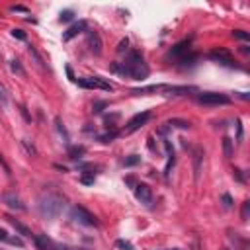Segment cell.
<instances>
[{"instance_id": "1", "label": "cell", "mask_w": 250, "mask_h": 250, "mask_svg": "<svg viewBox=\"0 0 250 250\" xmlns=\"http://www.w3.org/2000/svg\"><path fill=\"white\" fill-rule=\"evenodd\" d=\"M111 70L121 74V76L133 78V80H145L148 76V66L145 64L143 55L139 51H131L123 62L111 64Z\"/></svg>"}, {"instance_id": "2", "label": "cell", "mask_w": 250, "mask_h": 250, "mask_svg": "<svg viewBox=\"0 0 250 250\" xmlns=\"http://www.w3.org/2000/svg\"><path fill=\"white\" fill-rule=\"evenodd\" d=\"M62 207H64V199H62L59 193H55V191H45V193H41L39 199H37L39 215H41L43 219H47V221L57 219V217L61 215Z\"/></svg>"}, {"instance_id": "3", "label": "cell", "mask_w": 250, "mask_h": 250, "mask_svg": "<svg viewBox=\"0 0 250 250\" xmlns=\"http://www.w3.org/2000/svg\"><path fill=\"white\" fill-rule=\"evenodd\" d=\"M76 82H78V86L90 88V90H105V92H111L113 90V84L107 82L102 76H84V78H78Z\"/></svg>"}, {"instance_id": "4", "label": "cell", "mask_w": 250, "mask_h": 250, "mask_svg": "<svg viewBox=\"0 0 250 250\" xmlns=\"http://www.w3.org/2000/svg\"><path fill=\"white\" fill-rule=\"evenodd\" d=\"M70 217H72V221H76L78 225H84V227H96L98 225V219L88 209H84L80 205H74L70 209Z\"/></svg>"}, {"instance_id": "5", "label": "cell", "mask_w": 250, "mask_h": 250, "mask_svg": "<svg viewBox=\"0 0 250 250\" xmlns=\"http://www.w3.org/2000/svg\"><path fill=\"white\" fill-rule=\"evenodd\" d=\"M197 102L205 104V105H227V104H230V98L225 94H219V92H201V94H197Z\"/></svg>"}, {"instance_id": "6", "label": "cell", "mask_w": 250, "mask_h": 250, "mask_svg": "<svg viewBox=\"0 0 250 250\" xmlns=\"http://www.w3.org/2000/svg\"><path fill=\"white\" fill-rule=\"evenodd\" d=\"M209 59L211 61H217V62H221V64H225V66H229V68H236L238 64H236V61L232 59V55L227 51V49H213L211 53H209Z\"/></svg>"}, {"instance_id": "7", "label": "cell", "mask_w": 250, "mask_h": 250, "mask_svg": "<svg viewBox=\"0 0 250 250\" xmlns=\"http://www.w3.org/2000/svg\"><path fill=\"white\" fill-rule=\"evenodd\" d=\"M148 117H150L148 111H143V113H137L135 117H131L129 123H127V127H125V133H133V131H137L139 127H143V125L148 121Z\"/></svg>"}, {"instance_id": "8", "label": "cell", "mask_w": 250, "mask_h": 250, "mask_svg": "<svg viewBox=\"0 0 250 250\" xmlns=\"http://www.w3.org/2000/svg\"><path fill=\"white\" fill-rule=\"evenodd\" d=\"M135 197H137L141 203L150 205V201H152V191H150V188H148L146 184H137V186H135Z\"/></svg>"}, {"instance_id": "9", "label": "cell", "mask_w": 250, "mask_h": 250, "mask_svg": "<svg viewBox=\"0 0 250 250\" xmlns=\"http://www.w3.org/2000/svg\"><path fill=\"white\" fill-rule=\"evenodd\" d=\"M86 27H88V23H86L84 20H78V21H74V23H72V25H70V27H68L64 33H62V41H70L72 37H76L78 33H82Z\"/></svg>"}, {"instance_id": "10", "label": "cell", "mask_w": 250, "mask_h": 250, "mask_svg": "<svg viewBox=\"0 0 250 250\" xmlns=\"http://www.w3.org/2000/svg\"><path fill=\"white\" fill-rule=\"evenodd\" d=\"M88 47H90V51L94 55H100L102 53V39H100V35L96 31H90L88 33Z\"/></svg>"}, {"instance_id": "11", "label": "cell", "mask_w": 250, "mask_h": 250, "mask_svg": "<svg viewBox=\"0 0 250 250\" xmlns=\"http://www.w3.org/2000/svg\"><path fill=\"white\" fill-rule=\"evenodd\" d=\"M4 201L8 203V207H12V209H16V211H23V209H25V205L21 203V199L16 197L14 193H6V195H4Z\"/></svg>"}, {"instance_id": "12", "label": "cell", "mask_w": 250, "mask_h": 250, "mask_svg": "<svg viewBox=\"0 0 250 250\" xmlns=\"http://www.w3.org/2000/svg\"><path fill=\"white\" fill-rule=\"evenodd\" d=\"M6 219H8V223H10V225H12V227H14V229H16V230H18V232L21 234V236H31V238H33L31 230H29V229H27L25 225H21V223H20L18 219H14V217H10V215H8Z\"/></svg>"}, {"instance_id": "13", "label": "cell", "mask_w": 250, "mask_h": 250, "mask_svg": "<svg viewBox=\"0 0 250 250\" xmlns=\"http://www.w3.org/2000/svg\"><path fill=\"white\" fill-rule=\"evenodd\" d=\"M189 49V39H184L182 43H178V45H174V49L170 51V55L172 57H178V55H182V53H186Z\"/></svg>"}, {"instance_id": "14", "label": "cell", "mask_w": 250, "mask_h": 250, "mask_svg": "<svg viewBox=\"0 0 250 250\" xmlns=\"http://www.w3.org/2000/svg\"><path fill=\"white\" fill-rule=\"evenodd\" d=\"M33 240H35V248L37 250H49V246H51L49 238H45V236H33Z\"/></svg>"}, {"instance_id": "15", "label": "cell", "mask_w": 250, "mask_h": 250, "mask_svg": "<svg viewBox=\"0 0 250 250\" xmlns=\"http://www.w3.org/2000/svg\"><path fill=\"white\" fill-rule=\"evenodd\" d=\"M82 154H84V146H70V148H68V156H70L72 160L80 158Z\"/></svg>"}, {"instance_id": "16", "label": "cell", "mask_w": 250, "mask_h": 250, "mask_svg": "<svg viewBox=\"0 0 250 250\" xmlns=\"http://www.w3.org/2000/svg\"><path fill=\"white\" fill-rule=\"evenodd\" d=\"M115 248H119V250H135V246L129 240H123V238H117L115 240Z\"/></svg>"}, {"instance_id": "17", "label": "cell", "mask_w": 250, "mask_h": 250, "mask_svg": "<svg viewBox=\"0 0 250 250\" xmlns=\"http://www.w3.org/2000/svg\"><path fill=\"white\" fill-rule=\"evenodd\" d=\"M168 125H170V127H178V129H188V127H189V121H184V119H170Z\"/></svg>"}, {"instance_id": "18", "label": "cell", "mask_w": 250, "mask_h": 250, "mask_svg": "<svg viewBox=\"0 0 250 250\" xmlns=\"http://www.w3.org/2000/svg\"><path fill=\"white\" fill-rule=\"evenodd\" d=\"M223 150H225V156H232V141L229 139V137H225L223 139Z\"/></svg>"}, {"instance_id": "19", "label": "cell", "mask_w": 250, "mask_h": 250, "mask_svg": "<svg viewBox=\"0 0 250 250\" xmlns=\"http://www.w3.org/2000/svg\"><path fill=\"white\" fill-rule=\"evenodd\" d=\"M10 68H12V72H16V74H20V76H25V70L21 68L20 61H12V62H10Z\"/></svg>"}, {"instance_id": "20", "label": "cell", "mask_w": 250, "mask_h": 250, "mask_svg": "<svg viewBox=\"0 0 250 250\" xmlns=\"http://www.w3.org/2000/svg\"><path fill=\"white\" fill-rule=\"evenodd\" d=\"M201 158H203V156H201V150L197 148L195 154H193V162H195V178H199V162H201Z\"/></svg>"}, {"instance_id": "21", "label": "cell", "mask_w": 250, "mask_h": 250, "mask_svg": "<svg viewBox=\"0 0 250 250\" xmlns=\"http://www.w3.org/2000/svg\"><path fill=\"white\" fill-rule=\"evenodd\" d=\"M8 104V90H6V86L0 82V105H6Z\"/></svg>"}, {"instance_id": "22", "label": "cell", "mask_w": 250, "mask_h": 250, "mask_svg": "<svg viewBox=\"0 0 250 250\" xmlns=\"http://www.w3.org/2000/svg\"><path fill=\"white\" fill-rule=\"evenodd\" d=\"M232 37H236V39H244V41H248V39H250V33H246V31H242V29H234V31H232Z\"/></svg>"}, {"instance_id": "23", "label": "cell", "mask_w": 250, "mask_h": 250, "mask_svg": "<svg viewBox=\"0 0 250 250\" xmlns=\"http://www.w3.org/2000/svg\"><path fill=\"white\" fill-rule=\"evenodd\" d=\"M72 16H74L72 10H64V12H61V21H68V20H72Z\"/></svg>"}, {"instance_id": "24", "label": "cell", "mask_w": 250, "mask_h": 250, "mask_svg": "<svg viewBox=\"0 0 250 250\" xmlns=\"http://www.w3.org/2000/svg\"><path fill=\"white\" fill-rule=\"evenodd\" d=\"M248 213H250V201H244L242 203V221L248 219Z\"/></svg>"}, {"instance_id": "25", "label": "cell", "mask_w": 250, "mask_h": 250, "mask_svg": "<svg viewBox=\"0 0 250 250\" xmlns=\"http://www.w3.org/2000/svg\"><path fill=\"white\" fill-rule=\"evenodd\" d=\"M139 160H141V158H139L137 154H131L129 158H125V166H133V164H137Z\"/></svg>"}, {"instance_id": "26", "label": "cell", "mask_w": 250, "mask_h": 250, "mask_svg": "<svg viewBox=\"0 0 250 250\" xmlns=\"http://www.w3.org/2000/svg\"><path fill=\"white\" fill-rule=\"evenodd\" d=\"M127 45H129V39H121L119 41V47H117V53H125L127 51Z\"/></svg>"}, {"instance_id": "27", "label": "cell", "mask_w": 250, "mask_h": 250, "mask_svg": "<svg viewBox=\"0 0 250 250\" xmlns=\"http://www.w3.org/2000/svg\"><path fill=\"white\" fill-rule=\"evenodd\" d=\"M221 199H223V205H225L227 209H230V207H232V199H230V195H229V193H225Z\"/></svg>"}, {"instance_id": "28", "label": "cell", "mask_w": 250, "mask_h": 250, "mask_svg": "<svg viewBox=\"0 0 250 250\" xmlns=\"http://www.w3.org/2000/svg\"><path fill=\"white\" fill-rule=\"evenodd\" d=\"M12 37H18V39H25V33L21 31V29H12Z\"/></svg>"}, {"instance_id": "29", "label": "cell", "mask_w": 250, "mask_h": 250, "mask_svg": "<svg viewBox=\"0 0 250 250\" xmlns=\"http://www.w3.org/2000/svg\"><path fill=\"white\" fill-rule=\"evenodd\" d=\"M8 238H10V234L6 232V229L0 227V240H2V242H8Z\"/></svg>"}, {"instance_id": "30", "label": "cell", "mask_w": 250, "mask_h": 250, "mask_svg": "<svg viewBox=\"0 0 250 250\" xmlns=\"http://www.w3.org/2000/svg\"><path fill=\"white\" fill-rule=\"evenodd\" d=\"M21 143H23V146L27 148V152H29V154H37V150H35V146H33V145L29 146V145H27V141H21Z\"/></svg>"}, {"instance_id": "31", "label": "cell", "mask_w": 250, "mask_h": 250, "mask_svg": "<svg viewBox=\"0 0 250 250\" xmlns=\"http://www.w3.org/2000/svg\"><path fill=\"white\" fill-rule=\"evenodd\" d=\"M59 250H86V248H74V246H59Z\"/></svg>"}, {"instance_id": "32", "label": "cell", "mask_w": 250, "mask_h": 250, "mask_svg": "<svg viewBox=\"0 0 250 250\" xmlns=\"http://www.w3.org/2000/svg\"><path fill=\"white\" fill-rule=\"evenodd\" d=\"M172 250H182V248H172Z\"/></svg>"}, {"instance_id": "33", "label": "cell", "mask_w": 250, "mask_h": 250, "mask_svg": "<svg viewBox=\"0 0 250 250\" xmlns=\"http://www.w3.org/2000/svg\"><path fill=\"white\" fill-rule=\"evenodd\" d=\"M227 250H229V248H227Z\"/></svg>"}, {"instance_id": "34", "label": "cell", "mask_w": 250, "mask_h": 250, "mask_svg": "<svg viewBox=\"0 0 250 250\" xmlns=\"http://www.w3.org/2000/svg\"><path fill=\"white\" fill-rule=\"evenodd\" d=\"M0 250H2V248H0Z\"/></svg>"}]
</instances>
